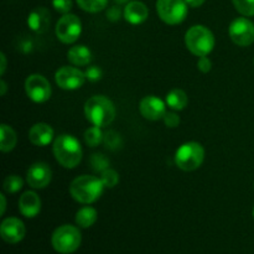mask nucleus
I'll use <instances>...</instances> for the list:
<instances>
[{"label":"nucleus","instance_id":"nucleus-11","mask_svg":"<svg viewBox=\"0 0 254 254\" xmlns=\"http://www.w3.org/2000/svg\"><path fill=\"white\" fill-rule=\"evenodd\" d=\"M55 79H56V83L60 88L66 89V91H74V89L81 88L87 78L86 73L79 68L64 66L57 69Z\"/></svg>","mask_w":254,"mask_h":254},{"label":"nucleus","instance_id":"nucleus-40","mask_svg":"<svg viewBox=\"0 0 254 254\" xmlns=\"http://www.w3.org/2000/svg\"><path fill=\"white\" fill-rule=\"evenodd\" d=\"M253 217H254V208H253Z\"/></svg>","mask_w":254,"mask_h":254},{"label":"nucleus","instance_id":"nucleus-24","mask_svg":"<svg viewBox=\"0 0 254 254\" xmlns=\"http://www.w3.org/2000/svg\"><path fill=\"white\" fill-rule=\"evenodd\" d=\"M78 6L87 12H98L107 7L108 0H76Z\"/></svg>","mask_w":254,"mask_h":254},{"label":"nucleus","instance_id":"nucleus-30","mask_svg":"<svg viewBox=\"0 0 254 254\" xmlns=\"http://www.w3.org/2000/svg\"><path fill=\"white\" fill-rule=\"evenodd\" d=\"M52 6L57 12L61 14H68L72 9V0H52Z\"/></svg>","mask_w":254,"mask_h":254},{"label":"nucleus","instance_id":"nucleus-15","mask_svg":"<svg viewBox=\"0 0 254 254\" xmlns=\"http://www.w3.org/2000/svg\"><path fill=\"white\" fill-rule=\"evenodd\" d=\"M50 22H51V14L49 9L44 6L34 9L27 17V25L36 34H44L45 31H47Z\"/></svg>","mask_w":254,"mask_h":254},{"label":"nucleus","instance_id":"nucleus-22","mask_svg":"<svg viewBox=\"0 0 254 254\" xmlns=\"http://www.w3.org/2000/svg\"><path fill=\"white\" fill-rule=\"evenodd\" d=\"M97 211L93 207H87L81 208L78 212L76 213V223L81 228H88L93 226L97 221Z\"/></svg>","mask_w":254,"mask_h":254},{"label":"nucleus","instance_id":"nucleus-1","mask_svg":"<svg viewBox=\"0 0 254 254\" xmlns=\"http://www.w3.org/2000/svg\"><path fill=\"white\" fill-rule=\"evenodd\" d=\"M104 185L101 178L82 175L74 179L69 185V193L79 203L89 205L98 200L103 193Z\"/></svg>","mask_w":254,"mask_h":254},{"label":"nucleus","instance_id":"nucleus-9","mask_svg":"<svg viewBox=\"0 0 254 254\" xmlns=\"http://www.w3.org/2000/svg\"><path fill=\"white\" fill-rule=\"evenodd\" d=\"M230 37L238 46H250L254 42V24L247 17H238L230 25Z\"/></svg>","mask_w":254,"mask_h":254},{"label":"nucleus","instance_id":"nucleus-23","mask_svg":"<svg viewBox=\"0 0 254 254\" xmlns=\"http://www.w3.org/2000/svg\"><path fill=\"white\" fill-rule=\"evenodd\" d=\"M103 138H104V134L103 131L101 130L99 127H91L86 130L84 133V141L88 146H92V148H96L98 146L99 144L103 143Z\"/></svg>","mask_w":254,"mask_h":254},{"label":"nucleus","instance_id":"nucleus-2","mask_svg":"<svg viewBox=\"0 0 254 254\" xmlns=\"http://www.w3.org/2000/svg\"><path fill=\"white\" fill-rule=\"evenodd\" d=\"M86 118L93 126L107 127L116 119V107L113 102L104 96H93L84 104Z\"/></svg>","mask_w":254,"mask_h":254},{"label":"nucleus","instance_id":"nucleus-18","mask_svg":"<svg viewBox=\"0 0 254 254\" xmlns=\"http://www.w3.org/2000/svg\"><path fill=\"white\" fill-rule=\"evenodd\" d=\"M29 139L34 145L46 146L54 139V129L46 123H36L29 130Z\"/></svg>","mask_w":254,"mask_h":254},{"label":"nucleus","instance_id":"nucleus-32","mask_svg":"<svg viewBox=\"0 0 254 254\" xmlns=\"http://www.w3.org/2000/svg\"><path fill=\"white\" fill-rule=\"evenodd\" d=\"M163 119H164V123H165V126L168 127V128H176V127L180 124V117H179L176 113H174V112H169V113H166Z\"/></svg>","mask_w":254,"mask_h":254},{"label":"nucleus","instance_id":"nucleus-34","mask_svg":"<svg viewBox=\"0 0 254 254\" xmlns=\"http://www.w3.org/2000/svg\"><path fill=\"white\" fill-rule=\"evenodd\" d=\"M121 16H122V11L118 6L109 7V10L107 11V17H108V20H111V21L113 22L118 21V20L121 19Z\"/></svg>","mask_w":254,"mask_h":254},{"label":"nucleus","instance_id":"nucleus-4","mask_svg":"<svg viewBox=\"0 0 254 254\" xmlns=\"http://www.w3.org/2000/svg\"><path fill=\"white\" fill-rule=\"evenodd\" d=\"M185 44L191 54L203 57L207 56L215 47V37L210 29L203 25H195L186 31Z\"/></svg>","mask_w":254,"mask_h":254},{"label":"nucleus","instance_id":"nucleus-37","mask_svg":"<svg viewBox=\"0 0 254 254\" xmlns=\"http://www.w3.org/2000/svg\"><path fill=\"white\" fill-rule=\"evenodd\" d=\"M0 200H1V211H0V213H1V215H4V212H5V208H6V200H5V196L2 195H0Z\"/></svg>","mask_w":254,"mask_h":254},{"label":"nucleus","instance_id":"nucleus-5","mask_svg":"<svg viewBox=\"0 0 254 254\" xmlns=\"http://www.w3.org/2000/svg\"><path fill=\"white\" fill-rule=\"evenodd\" d=\"M205 159V149L200 143L189 141L176 150L175 163L184 171H193L200 168Z\"/></svg>","mask_w":254,"mask_h":254},{"label":"nucleus","instance_id":"nucleus-10","mask_svg":"<svg viewBox=\"0 0 254 254\" xmlns=\"http://www.w3.org/2000/svg\"><path fill=\"white\" fill-rule=\"evenodd\" d=\"M25 91L27 97L35 103H44L51 97L50 82L41 74H31L25 81Z\"/></svg>","mask_w":254,"mask_h":254},{"label":"nucleus","instance_id":"nucleus-17","mask_svg":"<svg viewBox=\"0 0 254 254\" xmlns=\"http://www.w3.org/2000/svg\"><path fill=\"white\" fill-rule=\"evenodd\" d=\"M148 16V6L141 1H129L124 7V19L131 25L143 24Z\"/></svg>","mask_w":254,"mask_h":254},{"label":"nucleus","instance_id":"nucleus-25","mask_svg":"<svg viewBox=\"0 0 254 254\" xmlns=\"http://www.w3.org/2000/svg\"><path fill=\"white\" fill-rule=\"evenodd\" d=\"M24 186V180H22L20 176L17 175H9L4 180V190L9 193H15L17 191H20Z\"/></svg>","mask_w":254,"mask_h":254},{"label":"nucleus","instance_id":"nucleus-39","mask_svg":"<svg viewBox=\"0 0 254 254\" xmlns=\"http://www.w3.org/2000/svg\"><path fill=\"white\" fill-rule=\"evenodd\" d=\"M114 1H116L117 4H124V2H128L129 0H114Z\"/></svg>","mask_w":254,"mask_h":254},{"label":"nucleus","instance_id":"nucleus-27","mask_svg":"<svg viewBox=\"0 0 254 254\" xmlns=\"http://www.w3.org/2000/svg\"><path fill=\"white\" fill-rule=\"evenodd\" d=\"M101 180H102V183H103L104 188L112 189L119 183V175L116 170L108 168L107 170L102 171Z\"/></svg>","mask_w":254,"mask_h":254},{"label":"nucleus","instance_id":"nucleus-14","mask_svg":"<svg viewBox=\"0 0 254 254\" xmlns=\"http://www.w3.org/2000/svg\"><path fill=\"white\" fill-rule=\"evenodd\" d=\"M141 116L149 121H159L166 114L165 103L156 96L144 97L139 104Z\"/></svg>","mask_w":254,"mask_h":254},{"label":"nucleus","instance_id":"nucleus-12","mask_svg":"<svg viewBox=\"0 0 254 254\" xmlns=\"http://www.w3.org/2000/svg\"><path fill=\"white\" fill-rule=\"evenodd\" d=\"M52 171L46 163H35L29 168L26 174V181L32 189H44L50 184Z\"/></svg>","mask_w":254,"mask_h":254},{"label":"nucleus","instance_id":"nucleus-29","mask_svg":"<svg viewBox=\"0 0 254 254\" xmlns=\"http://www.w3.org/2000/svg\"><path fill=\"white\" fill-rule=\"evenodd\" d=\"M91 165L96 171H104L109 168V160L103 154H94L91 158Z\"/></svg>","mask_w":254,"mask_h":254},{"label":"nucleus","instance_id":"nucleus-16","mask_svg":"<svg viewBox=\"0 0 254 254\" xmlns=\"http://www.w3.org/2000/svg\"><path fill=\"white\" fill-rule=\"evenodd\" d=\"M19 210L22 216L27 218H32L39 215L41 210V200L39 195L34 191H26L20 196Z\"/></svg>","mask_w":254,"mask_h":254},{"label":"nucleus","instance_id":"nucleus-21","mask_svg":"<svg viewBox=\"0 0 254 254\" xmlns=\"http://www.w3.org/2000/svg\"><path fill=\"white\" fill-rule=\"evenodd\" d=\"M189 103V97L185 91L183 89H173L166 96V104L170 107L173 111H183Z\"/></svg>","mask_w":254,"mask_h":254},{"label":"nucleus","instance_id":"nucleus-13","mask_svg":"<svg viewBox=\"0 0 254 254\" xmlns=\"http://www.w3.org/2000/svg\"><path fill=\"white\" fill-rule=\"evenodd\" d=\"M25 232L26 230H25L24 223L16 217L5 218L0 226L1 238L10 245H15L22 241V238L25 237Z\"/></svg>","mask_w":254,"mask_h":254},{"label":"nucleus","instance_id":"nucleus-7","mask_svg":"<svg viewBox=\"0 0 254 254\" xmlns=\"http://www.w3.org/2000/svg\"><path fill=\"white\" fill-rule=\"evenodd\" d=\"M185 0H156V11L159 17L168 25L181 24L188 16Z\"/></svg>","mask_w":254,"mask_h":254},{"label":"nucleus","instance_id":"nucleus-8","mask_svg":"<svg viewBox=\"0 0 254 254\" xmlns=\"http://www.w3.org/2000/svg\"><path fill=\"white\" fill-rule=\"evenodd\" d=\"M82 32V22L73 14H64L56 24V36L64 44H73Z\"/></svg>","mask_w":254,"mask_h":254},{"label":"nucleus","instance_id":"nucleus-35","mask_svg":"<svg viewBox=\"0 0 254 254\" xmlns=\"http://www.w3.org/2000/svg\"><path fill=\"white\" fill-rule=\"evenodd\" d=\"M185 1L189 6L198 7V6H201V5H202L206 0H185Z\"/></svg>","mask_w":254,"mask_h":254},{"label":"nucleus","instance_id":"nucleus-38","mask_svg":"<svg viewBox=\"0 0 254 254\" xmlns=\"http://www.w3.org/2000/svg\"><path fill=\"white\" fill-rule=\"evenodd\" d=\"M0 88H1V91H0V94H1V96H5V93H6V83H5V81H2L1 79V82H0Z\"/></svg>","mask_w":254,"mask_h":254},{"label":"nucleus","instance_id":"nucleus-36","mask_svg":"<svg viewBox=\"0 0 254 254\" xmlns=\"http://www.w3.org/2000/svg\"><path fill=\"white\" fill-rule=\"evenodd\" d=\"M0 60H1V67H0V74H4L5 73V69H6V57H5V55L0 54Z\"/></svg>","mask_w":254,"mask_h":254},{"label":"nucleus","instance_id":"nucleus-33","mask_svg":"<svg viewBox=\"0 0 254 254\" xmlns=\"http://www.w3.org/2000/svg\"><path fill=\"white\" fill-rule=\"evenodd\" d=\"M197 67L202 73H207V72H210L211 68H212V62H211V60L208 59L207 56L200 57L197 62Z\"/></svg>","mask_w":254,"mask_h":254},{"label":"nucleus","instance_id":"nucleus-20","mask_svg":"<svg viewBox=\"0 0 254 254\" xmlns=\"http://www.w3.org/2000/svg\"><path fill=\"white\" fill-rule=\"evenodd\" d=\"M16 145V133L7 124L0 126V149L2 153L11 151Z\"/></svg>","mask_w":254,"mask_h":254},{"label":"nucleus","instance_id":"nucleus-28","mask_svg":"<svg viewBox=\"0 0 254 254\" xmlns=\"http://www.w3.org/2000/svg\"><path fill=\"white\" fill-rule=\"evenodd\" d=\"M233 5L245 16H254V0H232Z\"/></svg>","mask_w":254,"mask_h":254},{"label":"nucleus","instance_id":"nucleus-31","mask_svg":"<svg viewBox=\"0 0 254 254\" xmlns=\"http://www.w3.org/2000/svg\"><path fill=\"white\" fill-rule=\"evenodd\" d=\"M86 78L91 82H97L102 78V69L98 66H89L86 69Z\"/></svg>","mask_w":254,"mask_h":254},{"label":"nucleus","instance_id":"nucleus-6","mask_svg":"<svg viewBox=\"0 0 254 254\" xmlns=\"http://www.w3.org/2000/svg\"><path fill=\"white\" fill-rule=\"evenodd\" d=\"M81 241L82 236L78 228L71 225H64L55 231L51 242L56 252L69 254L78 250Z\"/></svg>","mask_w":254,"mask_h":254},{"label":"nucleus","instance_id":"nucleus-19","mask_svg":"<svg viewBox=\"0 0 254 254\" xmlns=\"http://www.w3.org/2000/svg\"><path fill=\"white\" fill-rule=\"evenodd\" d=\"M67 59L74 66H87L92 60V52L84 45H78L68 50Z\"/></svg>","mask_w":254,"mask_h":254},{"label":"nucleus","instance_id":"nucleus-3","mask_svg":"<svg viewBox=\"0 0 254 254\" xmlns=\"http://www.w3.org/2000/svg\"><path fill=\"white\" fill-rule=\"evenodd\" d=\"M54 155L64 168H76L82 160L81 144L73 135L62 134L54 141Z\"/></svg>","mask_w":254,"mask_h":254},{"label":"nucleus","instance_id":"nucleus-26","mask_svg":"<svg viewBox=\"0 0 254 254\" xmlns=\"http://www.w3.org/2000/svg\"><path fill=\"white\" fill-rule=\"evenodd\" d=\"M103 144L111 150H117L122 146V138L117 131L109 130L104 134Z\"/></svg>","mask_w":254,"mask_h":254}]
</instances>
